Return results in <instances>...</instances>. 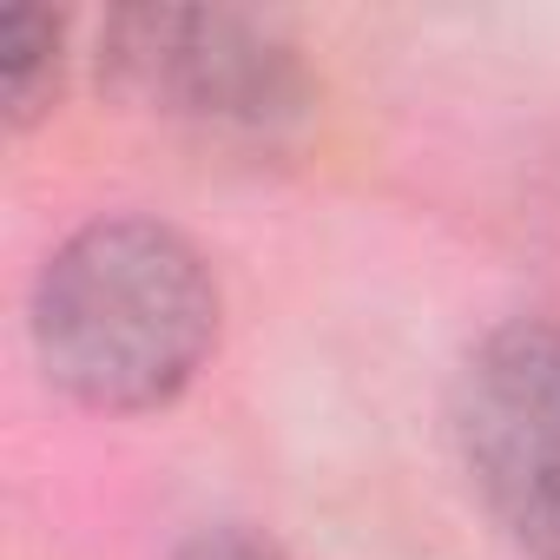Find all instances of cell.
I'll list each match as a JSON object with an SVG mask.
<instances>
[{
	"label": "cell",
	"mask_w": 560,
	"mask_h": 560,
	"mask_svg": "<svg viewBox=\"0 0 560 560\" xmlns=\"http://www.w3.org/2000/svg\"><path fill=\"white\" fill-rule=\"evenodd\" d=\"M165 560H291L264 527H244V521H205L191 527Z\"/></svg>",
	"instance_id": "cell-5"
},
{
	"label": "cell",
	"mask_w": 560,
	"mask_h": 560,
	"mask_svg": "<svg viewBox=\"0 0 560 560\" xmlns=\"http://www.w3.org/2000/svg\"><path fill=\"white\" fill-rule=\"evenodd\" d=\"M93 67L119 106L244 159L291 152L324 100L304 40L250 8L132 0L100 21Z\"/></svg>",
	"instance_id": "cell-2"
},
{
	"label": "cell",
	"mask_w": 560,
	"mask_h": 560,
	"mask_svg": "<svg viewBox=\"0 0 560 560\" xmlns=\"http://www.w3.org/2000/svg\"><path fill=\"white\" fill-rule=\"evenodd\" d=\"M67 14L40 8V0H21V8H8V21H0V119H8V132H34L60 93H67Z\"/></svg>",
	"instance_id": "cell-4"
},
{
	"label": "cell",
	"mask_w": 560,
	"mask_h": 560,
	"mask_svg": "<svg viewBox=\"0 0 560 560\" xmlns=\"http://www.w3.org/2000/svg\"><path fill=\"white\" fill-rule=\"evenodd\" d=\"M448 435L468 494L521 560H560V324L508 317L455 370Z\"/></svg>",
	"instance_id": "cell-3"
},
{
	"label": "cell",
	"mask_w": 560,
	"mask_h": 560,
	"mask_svg": "<svg viewBox=\"0 0 560 560\" xmlns=\"http://www.w3.org/2000/svg\"><path fill=\"white\" fill-rule=\"evenodd\" d=\"M224 291L211 257L165 218H93L67 231L27 291L40 376L93 416L172 409L211 363Z\"/></svg>",
	"instance_id": "cell-1"
}]
</instances>
